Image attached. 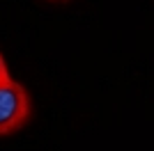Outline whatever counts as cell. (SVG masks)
Wrapping results in <instances>:
<instances>
[{
  "mask_svg": "<svg viewBox=\"0 0 154 151\" xmlns=\"http://www.w3.org/2000/svg\"><path fill=\"white\" fill-rule=\"evenodd\" d=\"M7 78H9V69H7V62L0 53V80H7Z\"/></svg>",
  "mask_w": 154,
  "mask_h": 151,
  "instance_id": "obj_2",
  "label": "cell"
},
{
  "mask_svg": "<svg viewBox=\"0 0 154 151\" xmlns=\"http://www.w3.org/2000/svg\"><path fill=\"white\" fill-rule=\"evenodd\" d=\"M32 117V101L28 89L12 76L0 80V135L21 131Z\"/></svg>",
  "mask_w": 154,
  "mask_h": 151,
  "instance_id": "obj_1",
  "label": "cell"
}]
</instances>
